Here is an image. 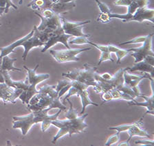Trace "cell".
Masks as SVG:
<instances>
[{
	"mask_svg": "<svg viewBox=\"0 0 154 146\" xmlns=\"http://www.w3.org/2000/svg\"><path fill=\"white\" fill-rule=\"evenodd\" d=\"M91 47L81 49H67L65 50H50V53L55 61L59 63H65L68 62H78L80 58L78 55L82 52L89 51Z\"/></svg>",
	"mask_w": 154,
	"mask_h": 146,
	"instance_id": "30bf717a",
	"label": "cell"
},
{
	"mask_svg": "<svg viewBox=\"0 0 154 146\" xmlns=\"http://www.w3.org/2000/svg\"><path fill=\"white\" fill-rule=\"evenodd\" d=\"M2 25V23H0V26H1Z\"/></svg>",
	"mask_w": 154,
	"mask_h": 146,
	"instance_id": "e575fe53",
	"label": "cell"
},
{
	"mask_svg": "<svg viewBox=\"0 0 154 146\" xmlns=\"http://www.w3.org/2000/svg\"><path fill=\"white\" fill-rule=\"evenodd\" d=\"M149 0H134L127 6V15H133L139 8L148 6Z\"/></svg>",
	"mask_w": 154,
	"mask_h": 146,
	"instance_id": "d4e9b609",
	"label": "cell"
},
{
	"mask_svg": "<svg viewBox=\"0 0 154 146\" xmlns=\"http://www.w3.org/2000/svg\"><path fill=\"white\" fill-rule=\"evenodd\" d=\"M119 145H130V143L127 141H125V142H122L121 143H119Z\"/></svg>",
	"mask_w": 154,
	"mask_h": 146,
	"instance_id": "836d02e7",
	"label": "cell"
},
{
	"mask_svg": "<svg viewBox=\"0 0 154 146\" xmlns=\"http://www.w3.org/2000/svg\"><path fill=\"white\" fill-rule=\"evenodd\" d=\"M100 76H101V78H102L103 79H104V80H110V79L112 78V75H111V74L109 73H105L100 74Z\"/></svg>",
	"mask_w": 154,
	"mask_h": 146,
	"instance_id": "d6a6232c",
	"label": "cell"
},
{
	"mask_svg": "<svg viewBox=\"0 0 154 146\" xmlns=\"http://www.w3.org/2000/svg\"><path fill=\"white\" fill-rule=\"evenodd\" d=\"M147 38V35L146 36H141V37H136L134 39L129 40L128 41L122 43H120L121 45H126V44H134V43H143L146 39Z\"/></svg>",
	"mask_w": 154,
	"mask_h": 146,
	"instance_id": "f546056e",
	"label": "cell"
},
{
	"mask_svg": "<svg viewBox=\"0 0 154 146\" xmlns=\"http://www.w3.org/2000/svg\"><path fill=\"white\" fill-rule=\"evenodd\" d=\"M153 34L147 35V38L143 43L142 46L135 48L129 49V52H132L131 56L135 59L134 63L143 61L147 56H154V52L152 49V39Z\"/></svg>",
	"mask_w": 154,
	"mask_h": 146,
	"instance_id": "8fae6325",
	"label": "cell"
},
{
	"mask_svg": "<svg viewBox=\"0 0 154 146\" xmlns=\"http://www.w3.org/2000/svg\"><path fill=\"white\" fill-rule=\"evenodd\" d=\"M67 101L69 104V108L66 114V119L59 120L57 119L51 123L52 125L59 128V131L52 141V143H56L59 139L67 134L71 136L74 134L85 132L86 129L88 128V125L85 122V119L88 116V114H83L80 115L78 111L74 108L69 99H67Z\"/></svg>",
	"mask_w": 154,
	"mask_h": 146,
	"instance_id": "6da1fadb",
	"label": "cell"
},
{
	"mask_svg": "<svg viewBox=\"0 0 154 146\" xmlns=\"http://www.w3.org/2000/svg\"><path fill=\"white\" fill-rule=\"evenodd\" d=\"M39 93L34 95L29 101L27 109L30 111H37L48 109H59L66 111L67 108L61 102L56 85H45L38 89Z\"/></svg>",
	"mask_w": 154,
	"mask_h": 146,
	"instance_id": "3957f363",
	"label": "cell"
},
{
	"mask_svg": "<svg viewBox=\"0 0 154 146\" xmlns=\"http://www.w3.org/2000/svg\"><path fill=\"white\" fill-rule=\"evenodd\" d=\"M96 71H97V67H91L88 64L85 63L84 64L83 69H73L67 73H62V76L69 80L79 81L89 87H92L94 91L96 93H99L98 84L94 78Z\"/></svg>",
	"mask_w": 154,
	"mask_h": 146,
	"instance_id": "277c9868",
	"label": "cell"
},
{
	"mask_svg": "<svg viewBox=\"0 0 154 146\" xmlns=\"http://www.w3.org/2000/svg\"><path fill=\"white\" fill-rule=\"evenodd\" d=\"M143 117L140 119L129 124H123V125H120L114 127H109V130H114L117 131V133H120L123 132H127L129 134V138L127 140V142L129 143L130 140L132 137L136 136H141V137H150L151 135L147 131L144 130L143 128Z\"/></svg>",
	"mask_w": 154,
	"mask_h": 146,
	"instance_id": "9c48e42d",
	"label": "cell"
},
{
	"mask_svg": "<svg viewBox=\"0 0 154 146\" xmlns=\"http://www.w3.org/2000/svg\"><path fill=\"white\" fill-rule=\"evenodd\" d=\"M154 144V141L149 139L143 140H136L134 141V145H151L153 146Z\"/></svg>",
	"mask_w": 154,
	"mask_h": 146,
	"instance_id": "4dcf8cb0",
	"label": "cell"
},
{
	"mask_svg": "<svg viewBox=\"0 0 154 146\" xmlns=\"http://www.w3.org/2000/svg\"><path fill=\"white\" fill-rule=\"evenodd\" d=\"M35 15L39 16L42 19L40 25L37 26V28L38 30L42 31L45 29H51L52 30H56L58 27L62 25V20L61 15L54 14V15L50 17H43L37 12H35Z\"/></svg>",
	"mask_w": 154,
	"mask_h": 146,
	"instance_id": "e0dca14e",
	"label": "cell"
},
{
	"mask_svg": "<svg viewBox=\"0 0 154 146\" xmlns=\"http://www.w3.org/2000/svg\"><path fill=\"white\" fill-rule=\"evenodd\" d=\"M23 0H19V4H22ZM0 7L1 8H4L5 11L4 13H7L8 12L9 8L11 7H13L14 9L15 10H17L18 7L14 5V4L12 2V0H0Z\"/></svg>",
	"mask_w": 154,
	"mask_h": 146,
	"instance_id": "484cf974",
	"label": "cell"
},
{
	"mask_svg": "<svg viewBox=\"0 0 154 146\" xmlns=\"http://www.w3.org/2000/svg\"><path fill=\"white\" fill-rule=\"evenodd\" d=\"M150 78H151L150 75L146 73H144V75H134V74L129 73L128 72V70H126L123 73L125 85L131 88L136 93V95L138 96V98L140 97L142 94L138 87L140 82L144 79H149Z\"/></svg>",
	"mask_w": 154,
	"mask_h": 146,
	"instance_id": "9a60e30c",
	"label": "cell"
},
{
	"mask_svg": "<svg viewBox=\"0 0 154 146\" xmlns=\"http://www.w3.org/2000/svg\"><path fill=\"white\" fill-rule=\"evenodd\" d=\"M151 82V95L150 97L145 96L143 94H141L140 97L143 98L145 100L144 102H137L136 100H133V101L129 102L128 104L129 106H144L146 108V111L145 113L143 115V117L146 115H151V116H153V100H154V96H153V78H150L149 79Z\"/></svg>",
	"mask_w": 154,
	"mask_h": 146,
	"instance_id": "ac0fdd59",
	"label": "cell"
},
{
	"mask_svg": "<svg viewBox=\"0 0 154 146\" xmlns=\"http://www.w3.org/2000/svg\"><path fill=\"white\" fill-rule=\"evenodd\" d=\"M62 28L66 34H69L72 37H89L90 34H85L83 32V26L91 22L90 20L85 21H79V22H72L66 20L63 17H61Z\"/></svg>",
	"mask_w": 154,
	"mask_h": 146,
	"instance_id": "4fadbf2b",
	"label": "cell"
},
{
	"mask_svg": "<svg viewBox=\"0 0 154 146\" xmlns=\"http://www.w3.org/2000/svg\"><path fill=\"white\" fill-rule=\"evenodd\" d=\"M23 92L22 89L10 87L6 83H0V100H3L4 104L11 102L14 104L16 100Z\"/></svg>",
	"mask_w": 154,
	"mask_h": 146,
	"instance_id": "5bb4252c",
	"label": "cell"
},
{
	"mask_svg": "<svg viewBox=\"0 0 154 146\" xmlns=\"http://www.w3.org/2000/svg\"><path fill=\"white\" fill-rule=\"evenodd\" d=\"M110 61L112 62H114V59L112 58V55H111V53L109 52H101L100 57L99 58V62H98V65L99 66L101 63H103V62H105V61Z\"/></svg>",
	"mask_w": 154,
	"mask_h": 146,
	"instance_id": "83f0119b",
	"label": "cell"
},
{
	"mask_svg": "<svg viewBox=\"0 0 154 146\" xmlns=\"http://www.w3.org/2000/svg\"><path fill=\"white\" fill-rule=\"evenodd\" d=\"M108 47V49H109V52L111 54L112 53H114L116 54V56L117 57V64H119L121 63V60L127 56V54H129V52L128 49H120L119 47H118L115 45L109 44L107 45Z\"/></svg>",
	"mask_w": 154,
	"mask_h": 146,
	"instance_id": "cb8c5ba5",
	"label": "cell"
},
{
	"mask_svg": "<svg viewBox=\"0 0 154 146\" xmlns=\"http://www.w3.org/2000/svg\"><path fill=\"white\" fill-rule=\"evenodd\" d=\"M108 16L110 19H119L122 20L123 22H131V21H137L142 23L144 21H150L151 23H154V10L149 8L148 6L139 8L137 9L133 15H127V14H120L113 13L111 10L108 13Z\"/></svg>",
	"mask_w": 154,
	"mask_h": 146,
	"instance_id": "52a82bcc",
	"label": "cell"
},
{
	"mask_svg": "<svg viewBox=\"0 0 154 146\" xmlns=\"http://www.w3.org/2000/svg\"><path fill=\"white\" fill-rule=\"evenodd\" d=\"M50 109H42L37 111H32L30 114L24 116H15L13 117V128H19L21 131V135L26 136L30 128L38 123H42V131L43 133L46 131L52 125V121L56 120L61 113V110H59L57 113L48 115V112Z\"/></svg>",
	"mask_w": 154,
	"mask_h": 146,
	"instance_id": "7a4b0ae2",
	"label": "cell"
},
{
	"mask_svg": "<svg viewBox=\"0 0 154 146\" xmlns=\"http://www.w3.org/2000/svg\"><path fill=\"white\" fill-rule=\"evenodd\" d=\"M120 139V133H116L114 134V135L110 136L108 139L106 141V143H105V146H110V145H113L116 144V143L119 142V141Z\"/></svg>",
	"mask_w": 154,
	"mask_h": 146,
	"instance_id": "4316f807",
	"label": "cell"
},
{
	"mask_svg": "<svg viewBox=\"0 0 154 146\" xmlns=\"http://www.w3.org/2000/svg\"><path fill=\"white\" fill-rule=\"evenodd\" d=\"M101 100L103 101V104L105 102H108L113 100H123L126 101H133L135 99L129 95L127 93H125L122 91H120L119 88H113L108 91L107 92L101 93Z\"/></svg>",
	"mask_w": 154,
	"mask_h": 146,
	"instance_id": "d6986e66",
	"label": "cell"
},
{
	"mask_svg": "<svg viewBox=\"0 0 154 146\" xmlns=\"http://www.w3.org/2000/svg\"><path fill=\"white\" fill-rule=\"evenodd\" d=\"M96 2L100 9V13L97 19V21H100L103 23H109L111 20L108 16V13L110 11L109 8L107 6V4L100 1L99 0H96Z\"/></svg>",
	"mask_w": 154,
	"mask_h": 146,
	"instance_id": "7402d4cb",
	"label": "cell"
},
{
	"mask_svg": "<svg viewBox=\"0 0 154 146\" xmlns=\"http://www.w3.org/2000/svg\"><path fill=\"white\" fill-rule=\"evenodd\" d=\"M129 71H141L150 75L153 78L154 72V56H147L143 61L135 63L132 67H129Z\"/></svg>",
	"mask_w": 154,
	"mask_h": 146,
	"instance_id": "2e32d148",
	"label": "cell"
},
{
	"mask_svg": "<svg viewBox=\"0 0 154 146\" xmlns=\"http://www.w3.org/2000/svg\"><path fill=\"white\" fill-rule=\"evenodd\" d=\"M38 66H39V64H37L35 66V67L33 69H29L26 66L23 67V68L27 71V77L29 83V87L27 91H23L18 97L19 99L21 100V101L22 102L23 104H26L28 105L31 97L34 95L39 93L38 90H37V88H36L38 84L50 78V74L48 73H37V69L38 67Z\"/></svg>",
	"mask_w": 154,
	"mask_h": 146,
	"instance_id": "5b68a950",
	"label": "cell"
},
{
	"mask_svg": "<svg viewBox=\"0 0 154 146\" xmlns=\"http://www.w3.org/2000/svg\"><path fill=\"white\" fill-rule=\"evenodd\" d=\"M89 37H76L75 39L69 41V43L70 44H74V45H82V44H88V38Z\"/></svg>",
	"mask_w": 154,
	"mask_h": 146,
	"instance_id": "f1b7e54d",
	"label": "cell"
},
{
	"mask_svg": "<svg viewBox=\"0 0 154 146\" xmlns=\"http://www.w3.org/2000/svg\"><path fill=\"white\" fill-rule=\"evenodd\" d=\"M70 87L67 91V94L63 100L64 104H66V100L69 99L71 96L76 95L77 97H80L82 104V110L80 113H79L80 115L84 114L87 106H90V105H92V106H99L98 104L91 101L88 92V88L90 87L89 86L76 80H70Z\"/></svg>",
	"mask_w": 154,
	"mask_h": 146,
	"instance_id": "8992f818",
	"label": "cell"
},
{
	"mask_svg": "<svg viewBox=\"0 0 154 146\" xmlns=\"http://www.w3.org/2000/svg\"><path fill=\"white\" fill-rule=\"evenodd\" d=\"M45 44L43 42L38 39V38L36 36L35 34H33L32 37L29 38L28 39L26 40L25 41L22 43L21 46L23 47L24 48V52L22 56V58L23 61H26V58H27L28 54L29 52L34 47H42Z\"/></svg>",
	"mask_w": 154,
	"mask_h": 146,
	"instance_id": "ffe728a7",
	"label": "cell"
},
{
	"mask_svg": "<svg viewBox=\"0 0 154 146\" xmlns=\"http://www.w3.org/2000/svg\"><path fill=\"white\" fill-rule=\"evenodd\" d=\"M72 36L69 34H66L64 32L62 28V25L58 27L56 30H54L51 34H50L49 39H48V41L45 43V45H43V48L42 50V52H45L48 51L50 47L54 46V45L57 43H61L66 47L67 49H69V45H68V40Z\"/></svg>",
	"mask_w": 154,
	"mask_h": 146,
	"instance_id": "7c38bea8",
	"label": "cell"
},
{
	"mask_svg": "<svg viewBox=\"0 0 154 146\" xmlns=\"http://www.w3.org/2000/svg\"><path fill=\"white\" fill-rule=\"evenodd\" d=\"M34 34V30H32L31 32L28 34L27 35H26L25 37H23L21 39H19V40H17V41L13 43L8 45V46L4 47H0V52H1V54H0V60H2V58H3L5 56H8L10 54L13 53L14 52V49L16 47L21 46V44L22 43L25 41L26 40L28 39L29 38L32 37Z\"/></svg>",
	"mask_w": 154,
	"mask_h": 146,
	"instance_id": "44dd1931",
	"label": "cell"
},
{
	"mask_svg": "<svg viewBox=\"0 0 154 146\" xmlns=\"http://www.w3.org/2000/svg\"><path fill=\"white\" fill-rule=\"evenodd\" d=\"M129 67L120 69L119 71L112 76L110 80H105L101 78L100 74L96 71L94 73V78L98 84L99 93H103L107 92L108 91L113 88H119L124 84L123 73L125 71L128 70Z\"/></svg>",
	"mask_w": 154,
	"mask_h": 146,
	"instance_id": "ba28073f",
	"label": "cell"
},
{
	"mask_svg": "<svg viewBox=\"0 0 154 146\" xmlns=\"http://www.w3.org/2000/svg\"><path fill=\"white\" fill-rule=\"evenodd\" d=\"M17 61L16 58H11L9 56H5L2 58V64L0 67V71H21V69H18L14 67V63Z\"/></svg>",
	"mask_w": 154,
	"mask_h": 146,
	"instance_id": "603a6c76",
	"label": "cell"
},
{
	"mask_svg": "<svg viewBox=\"0 0 154 146\" xmlns=\"http://www.w3.org/2000/svg\"><path fill=\"white\" fill-rule=\"evenodd\" d=\"M134 0H116L114 2L115 6H128Z\"/></svg>",
	"mask_w": 154,
	"mask_h": 146,
	"instance_id": "1f68e13d",
	"label": "cell"
}]
</instances>
